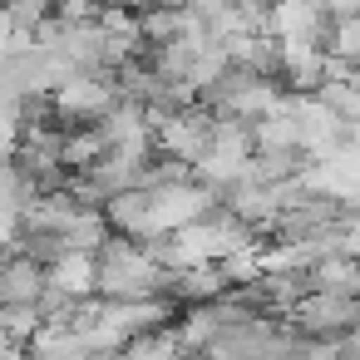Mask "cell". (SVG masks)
I'll return each mask as SVG.
<instances>
[{
  "mask_svg": "<svg viewBox=\"0 0 360 360\" xmlns=\"http://www.w3.org/2000/svg\"><path fill=\"white\" fill-rule=\"evenodd\" d=\"M45 286H50V276H45L40 262L20 257V252H11L6 262H0V306L6 311H35Z\"/></svg>",
  "mask_w": 360,
  "mask_h": 360,
  "instance_id": "4",
  "label": "cell"
},
{
  "mask_svg": "<svg viewBox=\"0 0 360 360\" xmlns=\"http://www.w3.org/2000/svg\"><path fill=\"white\" fill-rule=\"evenodd\" d=\"M50 6H55V0H6L0 11H6V20H11L15 35H30L40 20H50Z\"/></svg>",
  "mask_w": 360,
  "mask_h": 360,
  "instance_id": "8",
  "label": "cell"
},
{
  "mask_svg": "<svg viewBox=\"0 0 360 360\" xmlns=\"http://www.w3.org/2000/svg\"><path fill=\"white\" fill-rule=\"evenodd\" d=\"M45 276L65 296H94V257L89 252H65L55 266H45Z\"/></svg>",
  "mask_w": 360,
  "mask_h": 360,
  "instance_id": "6",
  "label": "cell"
},
{
  "mask_svg": "<svg viewBox=\"0 0 360 360\" xmlns=\"http://www.w3.org/2000/svg\"><path fill=\"white\" fill-rule=\"evenodd\" d=\"M207 129H212V114H202L198 104H188V109L158 119V124L148 129V143H153L158 153H168V158H178V163L193 168V163L207 158Z\"/></svg>",
  "mask_w": 360,
  "mask_h": 360,
  "instance_id": "3",
  "label": "cell"
},
{
  "mask_svg": "<svg viewBox=\"0 0 360 360\" xmlns=\"http://www.w3.org/2000/svg\"><path fill=\"white\" fill-rule=\"evenodd\" d=\"M306 281H311V291H326V296H360L355 257H321L316 266H306Z\"/></svg>",
  "mask_w": 360,
  "mask_h": 360,
  "instance_id": "5",
  "label": "cell"
},
{
  "mask_svg": "<svg viewBox=\"0 0 360 360\" xmlns=\"http://www.w3.org/2000/svg\"><path fill=\"white\" fill-rule=\"evenodd\" d=\"M94 296L99 301H139L163 291V271L148 262V252L119 232H109L94 252Z\"/></svg>",
  "mask_w": 360,
  "mask_h": 360,
  "instance_id": "1",
  "label": "cell"
},
{
  "mask_svg": "<svg viewBox=\"0 0 360 360\" xmlns=\"http://www.w3.org/2000/svg\"><path fill=\"white\" fill-rule=\"evenodd\" d=\"M50 15L65 20V25H89V20L99 15V0H55Z\"/></svg>",
  "mask_w": 360,
  "mask_h": 360,
  "instance_id": "9",
  "label": "cell"
},
{
  "mask_svg": "<svg viewBox=\"0 0 360 360\" xmlns=\"http://www.w3.org/2000/svg\"><path fill=\"white\" fill-rule=\"evenodd\" d=\"M311 99H316L326 114H335L340 124H355V119H360V89H355V79H326Z\"/></svg>",
  "mask_w": 360,
  "mask_h": 360,
  "instance_id": "7",
  "label": "cell"
},
{
  "mask_svg": "<svg viewBox=\"0 0 360 360\" xmlns=\"http://www.w3.org/2000/svg\"><path fill=\"white\" fill-rule=\"evenodd\" d=\"M355 321H360V296H326V291H306L291 311H286V326L311 335V340H340V335H355Z\"/></svg>",
  "mask_w": 360,
  "mask_h": 360,
  "instance_id": "2",
  "label": "cell"
}]
</instances>
